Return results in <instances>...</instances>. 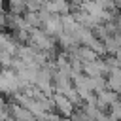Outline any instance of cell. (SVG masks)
I'll list each match as a JSON object with an SVG mask.
<instances>
[{
    "label": "cell",
    "instance_id": "6da1fadb",
    "mask_svg": "<svg viewBox=\"0 0 121 121\" xmlns=\"http://www.w3.org/2000/svg\"><path fill=\"white\" fill-rule=\"evenodd\" d=\"M21 89H23V87H21V81H19L15 70H11V68H2V70H0V93L13 96V95L19 93Z\"/></svg>",
    "mask_w": 121,
    "mask_h": 121
},
{
    "label": "cell",
    "instance_id": "7a4b0ae2",
    "mask_svg": "<svg viewBox=\"0 0 121 121\" xmlns=\"http://www.w3.org/2000/svg\"><path fill=\"white\" fill-rule=\"evenodd\" d=\"M51 98H53V108H55V112H57L60 117H70V115L74 113L76 106L68 100L66 95H62V93H53Z\"/></svg>",
    "mask_w": 121,
    "mask_h": 121
},
{
    "label": "cell",
    "instance_id": "3957f363",
    "mask_svg": "<svg viewBox=\"0 0 121 121\" xmlns=\"http://www.w3.org/2000/svg\"><path fill=\"white\" fill-rule=\"evenodd\" d=\"M108 70H110V68H108L106 59H100V57L83 66V74H87V76H91V78H98V76H104V78H106Z\"/></svg>",
    "mask_w": 121,
    "mask_h": 121
},
{
    "label": "cell",
    "instance_id": "277c9868",
    "mask_svg": "<svg viewBox=\"0 0 121 121\" xmlns=\"http://www.w3.org/2000/svg\"><path fill=\"white\" fill-rule=\"evenodd\" d=\"M42 28L49 34V36H53V38H59L62 32H64V28H62V19H60V15H49L45 21H43V25H42Z\"/></svg>",
    "mask_w": 121,
    "mask_h": 121
},
{
    "label": "cell",
    "instance_id": "5b68a950",
    "mask_svg": "<svg viewBox=\"0 0 121 121\" xmlns=\"http://www.w3.org/2000/svg\"><path fill=\"white\" fill-rule=\"evenodd\" d=\"M115 100H117V93L110 91L108 87H106L104 91H98V93H96V96H95V102H96V106H98L102 112L110 110V106H112Z\"/></svg>",
    "mask_w": 121,
    "mask_h": 121
},
{
    "label": "cell",
    "instance_id": "8992f818",
    "mask_svg": "<svg viewBox=\"0 0 121 121\" xmlns=\"http://www.w3.org/2000/svg\"><path fill=\"white\" fill-rule=\"evenodd\" d=\"M106 87L113 93H121V66L117 68H112L108 74H106Z\"/></svg>",
    "mask_w": 121,
    "mask_h": 121
},
{
    "label": "cell",
    "instance_id": "52a82bcc",
    "mask_svg": "<svg viewBox=\"0 0 121 121\" xmlns=\"http://www.w3.org/2000/svg\"><path fill=\"white\" fill-rule=\"evenodd\" d=\"M43 8L51 15H66V13H70V2L68 0H49Z\"/></svg>",
    "mask_w": 121,
    "mask_h": 121
},
{
    "label": "cell",
    "instance_id": "ba28073f",
    "mask_svg": "<svg viewBox=\"0 0 121 121\" xmlns=\"http://www.w3.org/2000/svg\"><path fill=\"white\" fill-rule=\"evenodd\" d=\"M9 115L15 119V121H38L26 108H23V106H19V104H9Z\"/></svg>",
    "mask_w": 121,
    "mask_h": 121
},
{
    "label": "cell",
    "instance_id": "9c48e42d",
    "mask_svg": "<svg viewBox=\"0 0 121 121\" xmlns=\"http://www.w3.org/2000/svg\"><path fill=\"white\" fill-rule=\"evenodd\" d=\"M8 9L11 15H23V13H26V2L25 0H8Z\"/></svg>",
    "mask_w": 121,
    "mask_h": 121
},
{
    "label": "cell",
    "instance_id": "30bf717a",
    "mask_svg": "<svg viewBox=\"0 0 121 121\" xmlns=\"http://www.w3.org/2000/svg\"><path fill=\"white\" fill-rule=\"evenodd\" d=\"M15 60V55L9 51H0V68H11Z\"/></svg>",
    "mask_w": 121,
    "mask_h": 121
},
{
    "label": "cell",
    "instance_id": "8fae6325",
    "mask_svg": "<svg viewBox=\"0 0 121 121\" xmlns=\"http://www.w3.org/2000/svg\"><path fill=\"white\" fill-rule=\"evenodd\" d=\"M68 121H93V119H91V117H89V115H87V113L78 106V108L74 110V113L68 117Z\"/></svg>",
    "mask_w": 121,
    "mask_h": 121
},
{
    "label": "cell",
    "instance_id": "7c38bea8",
    "mask_svg": "<svg viewBox=\"0 0 121 121\" xmlns=\"http://www.w3.org/2000/svg\"><path fill=\"white\" fill-rule=\"evenodd\" d=\"M113 121H121V104L115 100L112 106H110V113H108Z\"/></svg>",
    "mask_w": 121,
    "mask_h": 121
},
{
    "label": "cell",
    "instance_id": "4fadbf2b",
    "mask_svg": "<svg viewBox=\"0 0 121 121\" xmlns=\"http://www.w3.org/2000/svg\"><path fill=\"white\" fill-rule=\"evenodd\" d=\"M8 117H9V106L6 104V100L0 93V121H6Z\"/></svg>",
    "mask_w": 121,
    "mask_h": 121
},
{
    "label": "cell",
    "instance_id": "5bb4252c",
    "mask_svg": "<svg viewBox=\"0 0 121 121\" xmlns=\"http://www.w3.org/2000/svg\"><path fill=\"white\" fill-rule=\"evenodd\" d=\"M68 2H70V4H76V6H81L85 0H68Z\"/></svg>",
    "mask_w": 121,
    "mask_h": 121
},
{
    "label": "cell",
    "instance_id": "9a60e30c",
    "mask_svg": "<svg viewBox=\"0 0 121 121\" xmlns=\"http://www.w3.org/2000/svg\"><path fill=\"white\" fill-rule=\"evenodd\" d=\"M4 9V0H0V11Z\"/></svg>",
    "mask_w": 121,
    "mask_h": 121
},
{
    "label": "cell",
    "instance_id": "2e32d148",
    "mask_svg": "<svg viewBox=\"0 0 121 121\" xmlns=\"http://www.w3.org/2000/svg\"><path fill=\"white\" fill-rule=\"evenodd\" d=\"M60 121H68V119H60Z\"/></svg>",
    "mask_w": 121,
    "mask_h": 121
}]
</instances>
